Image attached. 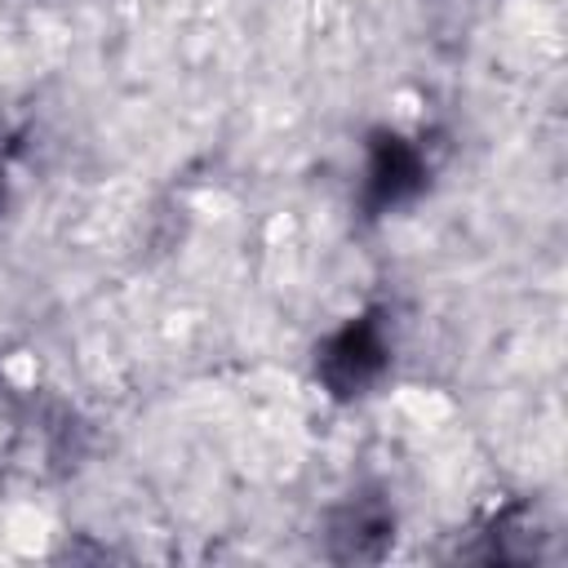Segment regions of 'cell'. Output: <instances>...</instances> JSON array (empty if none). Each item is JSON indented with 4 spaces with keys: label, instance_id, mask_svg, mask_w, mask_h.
<instances>
[{
    "label": "cell",
    "instance_id": "cell-1",
    "mask_svg": "<svg viewBox=\"0 0 568 568\" xmlns=\"http://www.w3.org/2000/svg\"><path fill=\"white\" fill-rule=\"evenodd\" d=\"M382 364H386V346H382V337H377L373 324H351V328H342V333L324 346V355H320V373H324V382H328L337 395H351V390L368 386V382L382 373Z\"/></svg>",
    "mask_w": 568,
    "mask_h": 568
},
{
    "label": "cell",
    "instance_id": "cell-2",
    "mask_svg": "<svg viewBox=\"0 0 568 568\" xmlns=\"http://www.w3.org/2000/svg\"><path fill=\"white\" fill-rule=\"evenodd\" d=\"M417 178H422V160H417V151H408L399 138H390V142H382V146L373 151L368 186H373L377 200H399L404 191L417 186Z\"/></svg>",
    "mask_w": 568,
    "mask_h": 568
}]
</instances>
